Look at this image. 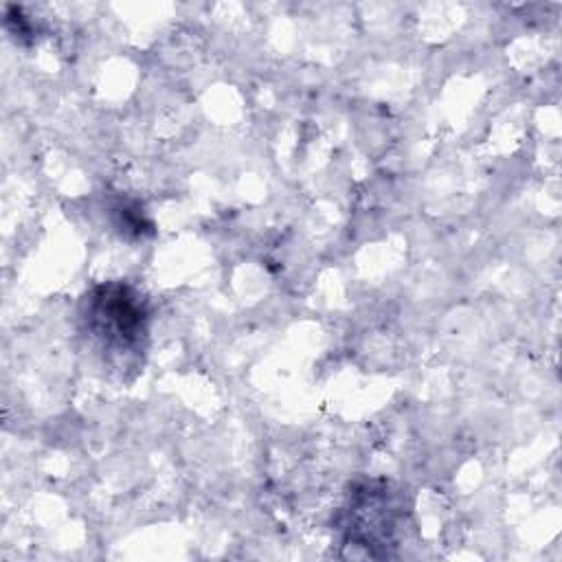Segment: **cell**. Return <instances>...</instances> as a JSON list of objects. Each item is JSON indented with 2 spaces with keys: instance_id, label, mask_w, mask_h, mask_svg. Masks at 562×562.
Instances as JSON below:
<instances>
[{
  "instance_id": "obj_1",
  "label": "cell",
  "mask_w": 562,
  "mask_h": 562,
  "mask_svg": "<svg viewBox=\"0 0 562 562\" xmlns=\"http://www.w3.org/2000/svg\"><path fill=\"white\" fill-rule=\"evenodd\" d=\"M86 321L108 351H138L147 334V312L140 296L121 283L103 285L86 301Z\"/></svg>"
}]
</instances>
